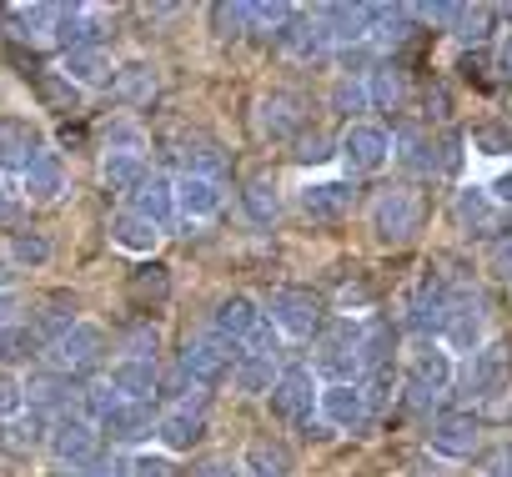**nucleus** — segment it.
I'll list each match as a JSON object with an SVG mask.
<instances>
[{
	"mask_svg": "<svg viewBox=\"0 0 512 477\" xmlns=\"http://www.w3.org/2000/svg\"><path fill=\"white\" fill-rule=\"evenodd\" d=\"M272 327H277V337H317L322 332V302H317V292H307V287H277L272 297H267V312H262Z\"/></svg>",
	"mask_w": 512,
	"mask_h": 477,
	"instance_id": "f257e3e1",
	"label": "nucleus"
},
{
	"mask_svg": "<svg viewBox=\"0 0 512 477\" xmlns=\"http://www.w3.org/2000/svg\"><path fill=\"white\" fill-rule=\"evenodd\" d=\"M452 377H457L452 352H447L437 337H417L412 352H407V387H412L417 397H442V392L452 387Z\"/></svg>",
	"mask_w": 512,
	"mask_h": 477,
	"instance_id": "f03ea898",
	"label": "nucleus"
},
{
	"mask_svg": "<svg viewBox=\"0 0 512 477\" xmlns=\"http://www.w3.org/2000/svg\"><path fill=\"white\" fill-rule=\"evenodd\" d=\"M337 156L347 161L352 176H372V171H382L392 161V136L377 121H352L342 131V141H337Z\"/></svg>",
	"mask_w": 512,
	"mask_h": 477,
	"instance_id": "7ed1b4c3",
	"label": "nucleus"
},
{
	"mask_svg": "<svg viewBox=\"0 0 512 477\" xmlns=\"http://www.w3.org/2000/svg\"><path fill=\"white\" fill-rule=\"evenodd\" d=\"M46 447H51V457L61 462V467H71V472H81V467H91L96 462V447H101V432L86 422V417H71V412H61V417H51V432H46Z\"/></svg>",
	"mask_w": 512,
	"mask_h": 477,
	"instance_id": "20e7f679",
	"label": "nucleus"
},
{
	"mask_svg": "<svg viewBox=\"0 0 512 477\" xmlns=\"http://www.w3.org/2000/svg\"><path fill=\"white\" fill-rule=\"evenodd\" d=\"M372 231L382 242H407V236L422 231V201L407 186H392L372 201Z\"/></svg>",
	"mask_w": 512,
	"mask_h": 477,
	"instance_id": "39448f33",
	"label": "nucleus"
},
{
	"mask_svg": "<svg viewBox=\"0 0 512 477\" xmlns=\"http://www.w3.org/2000/svg\"><path fill=\"white\" fill-rule=\"evenodd\" d=\"M437 342H442L447 352H462V357H472V352L487 342V312H482V302H477L472 292H457V297H452V312H447Z\"/></svg>",
	"mask_w": 512,
	"mask_h": 477,
	"instance_id": "423d86ee",
	"label": "nucleus"
},
{
	"mask_svg": "<svg viewBox=\"0 0 512 477\" xmlns=\"http://www.w3.org/2000/svg\"><path fill=\"white\" fill-rule=\"evenodd\" d=\"M101 357H106V327H96V322H76L61 342H51V367L66 377L91 372Z\"/></svg>",
	"mask_w": 512,
	"mask_h": 477,
	"instance_id": "0eeeda50",
	"label": "nucleus"
},
{
	"mask_svg": "<svg viewBox=\"0 0 512 477\" xmlns=\"http://www.w3.org/2000/svg\"><path fill=\"white\" fill-rule=\"evenodd\" d=\"M176 367L186 372V382L191 387H221L226 377H231V347L221 342V337H196V342H186L181 347V357H176Z\"/></svg>",
	"mask_w": 512,
	"mask_h": 477,
	"instance_id": "6e6552de",
	"label": "nucleus"
},
{
	"mask_svg": "<svg viewBox=\"0 0 512 477\" xmlns=\"http://www.w3.org/2000/svg\"><path fill=\"white\" fill-rule=\"evenodd\" d=\"M317 392H322V387H317V372H312V367H287V372H277L267 402H272V412H277L282 422H307Z\"/></svg>",
	"mask_w": 512,
	"mask_h": 477,
	"instance_id": "1a4fd4ad",
	"label": "nucleus"
},
{
	"mask_svg": "<svg viewBox=\"0 0 512 477\" xmlns=\"http://www.w3.org/2000/svg\"><path fill=\"white\" fill-rule=\"evenodd\" d=\"M452 297H457V287H447L442 277H422L417 292L407 297V327L417 337H437L447 312H452Z\"/></svg>",
	"mask_w": 512,
	"mask_h": 477,
	"instance_id": "9d476101",
	"label": "nucleus"
},
{
	"mask_svg": "<svg viewBox=\"0 0 512 477\" xmlns=\"http://www.w3.org/2000/svg\"><path fill=\"white\" fill-rule=\"evenodd\" d=\"M317 412H322V422L337 427V432H362V427L372 422L367 397H362L357 382H327V387L317 392Z\"/></svg>",
	"mask_w": 512,
	"mask_h": 477,
	"instance_id": "9b49d317",
	"label": "nucleus"
},
{
	"mask_svg": "<svg viewBox=\"0 0 512 477\" xmlns=\"http://www.w3.org/2000/svg\"><path fill=\"white\" fill-rule=\"evenodd\" d=\"M477 442H482V422H477L472 412H447V417H437L432 432H427V447H432L437 457H447V462L472 457Z\"/></svg>",
	"mask_w": 512,
	"mask_h": 477,
	"instance_id": "f8f14e48",
	"label": "nucleus"
},
{
	"mask_svg": "<svg viewBox=\"0 0 512 477\" xmlns=\"http://www.w3.org/2000/svg\"><path fill=\"white\" fill-rule=\"evenodd\" d=\"M41 151H46V141H41V131L31 121H21V116L0 121V171L6 176H26Z\"/></svg>",
	"mask_w": 512,
	"mask_h": 477,
	"instance_id": "ddd939ff",
	"label": "nucleus"
},
{
	"mask_svg": "<svg viewBox=\"0 0 512 477\" xmlns=\"http://www.w3.org/2000/svg\"><path fill=\"white\" fill-rule=\"evenodd\" d=\"M507 387V347L482 342L467 362H462V392L467 397H497Z\"/></svg>",
	"mask_w": 512,
	"mask_h": 477,
	"instance_id": "4468645a",
	"label": "nucleus"
},
{
	"mask_svg": "<svg viewBox=\"0 0 512 477\" xmlns=\"http://www.w3.org/2000/svg\"><path fill=\"white\" fill-rule=\"evenodd\" d=\"M302 121H307V111H302V96H292V91H272L256 101V131L267 141H292L302 131Z\"/></svg>",
	"mask_w": 512,
	"mask_h": 477,
	"instance_id": "2eb2a0df",
	"label": "nucleus"
},
{
	"mask_svg": "<svg viewBox=\"0 0 512 477\" xmlns=\"http://www.w3.org/2000/svg\"><path fill=\"white\" fill-rule=\"evenodd\" d=\"M452 216H457V226L472 231V236H492V231L507 221V211L492 201L487 186H457V196H452Z\"/></svg>",
	"mask_w": 512,
	"mask_h": 477,
	"instance_id": "dca6fc26",
	"label": "nucleus"
},
{
	"mask_svg": "<svg viewBox=\"0 0 512 477\" xmlns=\"http://www.w3.org/2000/svg\"><path fill=\"white\" fill-rule=\"evenodd\" d=\"M21 392H26V402H31V412H71V402L81 397V387H76V377H66V372H56V367H46V372H31L26 382H21Z\"/></svg>",
	"mask_w": 512,
	"mask_h": 477,
	"instance_id": "f3484780",
	"label": "nucleus"
},
{
	"mask_svg": "<svg viewBox=\"0 0 512 477\" xmlns=\"http://www.w3.org/2000/svg\"><path fill=\"white\" fill-rule=\"evenodd\" d=\"M262 322H267V317H262V307H256L251 297H241V292H236V297H226V302L211 312V337H221L226 347H246V342H251V332L262 327Z\"/></svg>",
	"mask_w": 512,
	"mask_h": 477,
	"instance_id": "a211bd4d",
	"label": "nucleus"
},
{
	"mask_svg": "<svg viewBox=\"0 0 512 477\" xmlns=\"http://www.w3.org/2000/svg\"><path fill=\"white\" fill-rule=\"evenodd\" d=\"M297 201H302V216H312V221H342L357 201V186H352V176L347 181L327 176V181H307Z\"/></svg>",
	"mask_w": 512,
	"mask_h": 477,
	"instance_id": "6ab92c4d",
	"label": "nucleus"
},
{
	"mask_svg": "<svg viewBox=\"0 0 512 477\" xmlns=\"http://www.w3.org/2000/svg\"><path fill=\"white\" fill-rule=\"evenodd\" d=\"M156 437H161V452H191L206 437V412L191 402H176L171 412L156 417Z\"/></svg>",
	"mask_w": 512,
	"mask_h": 477,
	"instance_id": "aec40b11",
	"label": "nucleus"
},
{
	"mask_svg": "<svg viewBox=\"0 0 512 477\" xmlns=\"http://www.w3.org/2000/svg\"><path fill=\"white\" fill-rule=\"evenodd\" d=\"M156 382H161V367H156V362H136V357H121V362H111V372H106V387H111L121 402H151V397H156Z\"/></svg>",
	"mask_w": 512,
	"mask_h": 477,
	"instance_id": "412c9836",
	"label": "nucleus"
},
{
	"mask_svg": "<svg viewBox=\"0 0 512 477\" xmlns=\"http://www.w3.org/2000/svg\"><path fill=\"white\" fill-rule=\"evenodd\" d=\"M61 76L76 86V91H101L116 81V61L106 56V46H86V51H66V66Z\"/></svg>",
	"mask_w": 512,
	"mask_h": 477,
	"instance_id": "4be33fe9",
	"label": "nucleus"
},
{
	"mask_svg": "<svg viewBox=\"0 0 512 477\" xmlns=\"http://www.w3.org/2000/svg\"><path fill=\"white\" fill-rule=\"evenodd\" d=\"M176 216L181 221H211L221 211V181L211 176H176Z\"/></svg>",
	"mask_w": 512,
	"mask_h": 477,
	"instance_id": "5701e85b",
	"label": "nucleus"
},
{
	"mask_svg": "<svg viewBox=\"0 0 512 477\" xmlns=\"http://www.w3.org/2000/svg\"><path fill=\"white\" fill-rule=\"evenodd\" d=\"M146 226H156V231H171L176 226V186H171V176H146V186L136 191V206H131Z\"/></svg>",
	"mask_w": 512,
	"mask_h": 477,
	"instance_id": "b1692460",
	"label": "nucleus"
},
{
	"mask_svg": "<svg viewBox=\"0 0 512 477\" xmlns=\"http://www.w3.org/2000/svg\"><path fill=\"white\" fill-rule=\"evenodd\" d=\"M96 432L111 437V442H141V437H151V432H156L151 402H116V407L96 422Z\"/></svg>",
	"mask_w": 512,
	"mask_h": 477,
	"instance_id": "393cba45",
	"label": "nucleus"
},
{
	"mask_svg": "<svg viewBox=\"0 0 512 477\" xmlns=\"http://www.w3.org/2000/svg\"><path fill=\"white\" fill-rule=\"evenodd\" d=\"M277 46H282L287 56H297V61H317V56H327V51H332V41H327L322 21H317V16H302V11L277 31Z\"/></svg>",
	"mask_w": 512,
	"mask_h": 477,
	"instance_id": "a878e982",
	"label": "nucleus"
},
{
	"mask_svg": "<svg viewBox=\"0 0 512 477\" xmlns=\"http://www.w3.org/2000/svg\"><path fill=\"white\" fill-rule=\"evenodd\" d=\"M46 417L41 412H21V417H0V452L6 457H31L46 442Z\"/></svg>",
	"mask_w": 512,
	"mask_h": 477,
	"instance_id": "bb28decb",
	"label": "nucleus"
},
{
	"mask_svg": "<svg viewBox=\"0 0 512 477\" xmlns=\"http://www.w3.org/2000/svg\"><path fill=\"white\" fill-rule=\"evenodd\" d=\"M66 191V161L56 151H41L36 166L21 176V201H56Z\"/></svg>",
	"mask_w": 512,
	"mask_h": 477,
	"instance_id": "cd10ccee",
	"label": "nucleus"
},
{
	"mask_svg": "<svg viewBox=\"0 0 512 477\" xmlns=\"http://www.w3.org/2000/svg\"><path fill=\"white\" fill-rule=\"evenodd\" d=\"M81 317H76V297H66V292H56V297H46L41 302V312L26 322L36 337H41V347H51V342H61L71 327H76Z\"/></svg>",
	"mask_w": 512,
	"mask_h": 477,
	"instance_id": "c85d7f7f",
	"label": "nucleus"
},
{
	"mask_svg": "<svg viewBox=\"0 0 512 477\" xmlns=\"http://www.w3.org/2000/svg\"><path fill=\"white\" fill-rule=\"evenodd\" d=\"M332 46H362L367 41V6H322L317 11Z\"/></svg>",
	"mask_w": 512,
	"mask_h": 477,
	"instance_id": "c756f323",
	"label": "nucleus"
},
{
	"mask_svg": "<svg viewBox=\"0 0 512 477\" xmlns=\"http://www.w3.org/2000/svg\"><path fill=\"white\" fill-rule=\"evenodd\" d=\"M156 86H161V76H156V66H151V61L116 66V81H111V91H116V101H121V106H146V101L156 96Z\"/></svg>",
	"mask_w": 512,
	"mask_h": 477,
	"instance_id": "7c9ffc66",
	"label": "nucleus"
},
{
	"mask_svg": "<svg viewBox=\"0 0 512 477\" xmlns=\"http://www.w3.org/2000/svg\"><path fill=\"white\" fill-rule=\"evenodd\" d=\"M156 242H161V231H156V226H146L136 211L111 216V247H121V252H131V257H151V252H156Z\"/></svg>",
	"mask_w": 512,
	"mask_h": 477,
	"instance_id": "2f4dec72",
	"label": "nucleus"
},
{
	"mask_svg": "<svg viewBox=\"0 0 512 477\" xmlns=\"http://www.w3.org/2000/svg\"><path fill=\"white\" fill-rule=\"evenodd\" d=\"M392 161H402L407 171H417V176H437L442 166H437V141L427 136V131H402L397 141H392Z\"/></svg>",
	"mask_w": 512,
	"mask_h": 477,
	"instance_id": "473e14b6",
	"label": "nucleus"
},
{
	"mask_svg": "<svg viewBox=\"0 0 512 477\" xmlns=\"http://www.w3.org/2000/svg\"><path fill=\"white\" fill-rule=\"evenodd\" d=\"M181 176H221V166H226V156H221V146L211 141V136H201V131H191V136H181Z\"/></svg>",
	"mask_w": 512,
	"mask_h": 477,
	"instance_id": "72a5a7b5",
	"label": "nucleus"
},
{
	"mask_svg": "<svg viewBox=\"0 0 512 477\" xmlns=\"http://www.w3.org/2000/svg\"><path fill=\"white\" fill-rule=\"evenodd\" d=\"M231 382H236V392L241 397H267L272 392V382H277V357H236V367H231Z\"/></svg>",
	"mask_w": 512,
	"mask_h": 477,
	"instance_id": "f704fd0d",
	"label": "nucleus"
},
{
	"mask_svg": "<svg viewBox=\"0 0 512 477\" xmlns=\"http://www.w3.org/2000/svg\"><path fill=\"white\" fill-rule=\"evenodd\" d=\"M241 472H246V477H287V472H292V457H287L282 442L262 437V442H251V447L241 452Z\"/></svg>",
	"mask_w": 512,
	"mask_h": 477,
	"instance_id": "c9c22d12",
	"label": "nucleus"
},
{
	"mask_svg": "<svg viewBox=\"0 0 512 477\" xmlns=\"http://www.w3.org/2000/svg\"><path fill=\"white\" fill-rule=\"evenodd\" d=\"M241 206H246V216H251L256 226H272V221L282 216L277 181H272V176H251V181L241 186Z\"/></svg>",
	"mask_w": 512,
	"mask_h": 477,
	"instance_id": "e433bc0d",
	"label": "nucleus"
},
{
	"mask_svg": "<svg viewBox=\"0 0 512 477\" xmlns=\"http://www.w3.org/2000/svg\"><path fill=\"white\" fill-rule=\"evenodd\" d=\"M101 176H106V186L111 191H141L146 186V156H121V151H106V161H101Z\"/></svg>",
	"mask_w": 512,
	"mask_h": 477,
	"instance_id": "4c0bfd02",
	"label": "nucleus"
},
{
	"mask_svg": "<svg viewBox=\"0 0 512 477\" xmlns=\"http://www.w3.org/2000/svg\"><path fill=\"white\" fill-rule=\"evenodd\" d=\"M51 236H41V231H16L11 242H6V257H11V267L16 272H36V267H46L51 262Z\"/></svg>",
	"mask_w": 512,
	"mask_h": 477,
	"instance_id": "58836bf2",
	"label": "nucleus"
},
{
	"mask_svg": "<svg viewBox=\"0 0 512 477\" xmlns=\"http://www.w3.org/2000/svg\"><path fill=\"white\" fill-rule=\"evenodd\" d=\"M362 86H367V106H377V111H397V106H402V91H407L397 66H377V71H367Z\"/></svg>",
	"mask_w": 512,
	"mask_h": 477,
	"instance_id": "ea45409f",
	"label": "nucleus"
},
{
	"mask_svg": "<svg viewBox=\"0 0 512 477\" xmlns=\"http://www.w3.org/2000/svg\"><path fill=\"white\" fill-rule=\"evenodd\" d=\"M327 106H332L337 116H362V111H372V106H367V86H362V76H337L332 91H327Z\"/></svg>",
	"mask_w": 512,
	"mask_h": 477,
	"instance_id": "a19ab883",
	"label": "nucleus"
},
{
	"mask_svg": "<svg viewBox=\"0 0 512 477\" xmlns=\"http://www.w3.org/2000/svg\"><path fill=\"white\" fill-rule=\"evenodd\" d=\"M211 26L221 41H241L251 31V11L241 6V0H221V6H211Z\"/></svg>",
	"mask_w": 512,
	"mask_h": 477,
	"instance_id": "79ce46f5",
	"label": "nucleus"
},
{
	"mask_svg": "<svg viewBox=\"0 0 512 477\" xmlns=\"http://www.w3.org/2000/svg\"><path fill=\"white\" fill-rule=\"evenodd\" d=\"M36 352H41V337H36L26 322H16V327L0 332V362H31Z\"/></svg>",
	"mask_w": 512,
	"mask_h": 477,
	"instance_id": "37998d69",
	"label": "nucleus"
},
{
	"mask_svg": "<svg viewBox=\"0 0 512 477\" xmlns=\"http://www.w3.org/2000/svg\"><path fill=\"white\" fill-rule=\"evenodd\" d=\"M156 352H161V332H156L151 322H136V327H126V337H121V357L156 362Z\"/></svg>",
	"mask_w": 512,
	"mask_h": 477,
	"instance_id": "c03bdc74",
	"label": "nucleus"
},
{
	"mask_svg": "<svg viewBox=\"0 0 512 477\" xmlns=\"http://www.w3.org/2000/svg\"><path fill=\"white\" fill-rule=\"evenodd\" d=\"M36 86H41V101H46L51 111H71V106L81 101V91H76V86H71V81H66L61 71H46V76H41Z\"/></svg>",
	"mask_w": 512,
	"mask_h": 477,
	"instance_id": "a18cd8bd",
	"label": "nucleus"
},
{
	"mask_svg": "<svg viewBox=\"0 0 512 477\" xmlns=\"http://www.w3.org/2000/svg\"><path fill=\"white\" fill-rule=\"evenodd\" d=\"M106 151L141 156V151H146V131H141L136 121H111V126H106Z\"/></svg>",
	"mask_w": 512,
	"mask_h": 477,
	"instance_id": "49530a36",
	"label": "nucleus"
},
{
	"mask_svg": "<svg viewBox=\"0 0 512 477\" xmlns=\"http://www.w3.org/2000/svg\"><path fill=\"white\" fill-rule=\"evenodd\" d=\"M126 477H176V462H171V452H136L131 462H126Z\"/></svg>",
	"mask_w": 512,
	"mask_h": 477,
	"instance_id": "de8ad7c7",
	"label": "nucleus"
},
{
	"mask_svg": "<svg viewBox=\"0 0 512 477\" xmlns=\"http://www.w3.org/2000/svg\"><path fill=\"white\" fill-rule=\"evenodd\" d=\"M116 402H121V397H116V392H111L106 382H91V387H81V407H86L81 417H86L91 427H96V422H101V417H106V412H111Z\"/></svg>",
	"mask_w": 512,
	"mask_h": 477,
	"instance_id": "09e8293b",
	"label": "nucleus"
},
{
	"mask_svg": "<svg viewBox=\"0 0 512 477\" xmlns=\"http://www.w3.org/2000/svg\"><path fill=\"white\" fill-rule=\"evenodd\" d=\"M472 146L482 151V156H512V126H477L472 131Z\"/></svg>",
	"mask_w": 512,
	"mask_h": 477,
	"instance_id": "8fccbe9b",
	"label": "nucleus"
},
{
	"mask_svg": "<svg viewBox=\"0 0 512 477\" xmlns=\"http://www.w3.org/2000/svg\"><path fill=\"white\" fill-rule=\"evenodd\" d=\"M487 6H462L457 11V21H452V31H457V41H482V31H487Z\"/></svg>",
	"mask_w": 512,
	"mask_h": 477,
	"instance_id": "3c124183",
	"label": "nucleus"
},
{
	"mask_svg": "<svg viewBox=\"0 0 512 477\" xmlns=\"http://www.w3.org/2000/svg\"><path fill=\"white\" fill-rule=\"evenodd\" d=\"M246 11H251V31H256V26H272V36H277V31H282V26L297 16L292 6H272V0H262V6H246Z\"/></svg>",
	"mask_w": 512,
	"mask_h": 477,
	"instance_id": "603ef678",
	"label": "nucleus"
},
{
	"mask_svg": "<svg viewBox=\"0 0 512 477\" xmlns=\"http://www.w3.org/2000/svg\"><path fill=\"white\" fill-rule=\"evenodd\" d=\"M21 412H26V392L6 367H0V417H21Z\"/></svg>",
	"mask_w": 512,
	"mask_h": 477,
	"instance_id": "864d4df0",
	"label": "nucleus"
},
{
	"mask_svg": "<svg viewBox=\"0 0 512 477\" xmlns=\"http://www.w3.org/2000/svg\"><path fill=\"white\" fill-rule=\"evenodd\" d=\"M327 156H332V141H327L322 131H312V136L297 141V161H302V166H322Z\"/></svg>",
	"mask_w": 512,
	"mask_h": 477,
	"instance_id": "5fc2aeb1",
	"label": "nucleus"
},
{
	"mask_svg": "<svg viewBox=\"0 0 512 477\" xmlns=\"http://www.w3.org/2000/svg\"><path fill=\"white\" fill-rule=\"evenodd\" d=\"M191 477H246V472H241V457H206L191 467Z\"/></svg>",
	"mask_w": 512,
	"mask_h": 477,
	"instance_id": "6e6d98bb",
	"label": "nucleus"
},
{
	"mask_svg": "<svg viewBox=\"0 0 512 477\" xmlns=\"http://www.w3.org/2000/svg\"><path fill=\"white\" fill-rule=\"evenodd\" d=\"M156 392H161V397H171V407H176V402H191V397H186V392H191V382H186V372H181V367H171V372H161V382H156Z\"/></svg>",
	"mask_w": 512,
	"mask_h": 477,
	"instance_id": "4d7b16f0",
	"label": "nucleus"
},
{
	"mask_svg": "<svg viewBox=\"0 0 512 477\" xmlns=\"http://www.w3.org/2000/svg\"><path fill=\"white\" fill-rule=\"evenodd\" d=\"M482 477H512V442H507V447H497V452H487Z\"/></svg>",
	"mask_w": 512,
	"mask_h": 477,
	"instance_id": "13d9d810",
	"label": "nucleus"
},
{
	"mask_svg": "<svg viewBox=\"0 0 512 477\" xmlns=\"http://www.w3.org/2000/svg\"><path fill=\"white\" fill-rule=\"evenodd\" d=\"M492 272H497L502 282H512V236H502V242L492 247Z\"/></svg>",
	"mask_w": 512,
	"mask_h": 477,
	"instance_id": "bf43d9fd",
	"label": "nucleus"
},
{
	"mask_svg": "<svg viewBox=\"0 0 512 477\" xmlns=\"http://www.w3.org/2000/svg\"><path fill=\"white\" fill-rule=\"evenodd\" d=\"M16 211H21V191L11 181H0V221H11Z\"/></svg>",
	"mask_w": 512,
	"mask_h": 477,
	"instance_id": "052dcab7",
	"label": "nucleus"
},
{
	"mask_svg": "<svg viewBox=\"0 0 512 477\" xmlns=\"http://www.w3.org/2000/svg\"><path fill=\"white\" fill-rule=\"evenodd\" d=\"M136 292H141V297H146V292H151V297H166V272L151 267V277H136Z\"/></svg>",
	"mask_w": 512,
	"mask_h": 477,
	"instance_id": "680f3d73",
	"label": "nucleus"
},
{
	"mask_svg": "<svg viewBox=\"0 0 512 477\" xmlns=\"http://www.w3.org/2000/svg\"><path fill=\"white\" fill-rule=\"evenodd\" d=\"M487 191H492V201H497V206L507 211V206H512V171H502V176H497V181H492Z\"/></svg>",
	"mask_w": 512,
	"mask_h": 477,
	"instance_id": "e2e57ef3",
	"label": "nucleus"
},
{
	"mask_svg": "<svg viewBox=\"0 0 512 477\" xmlns=\"http://www.w3.org/2000/svg\"><path fill=\"white\" fill-rule=\"evenodd\" d=\"M497 71L512 76V31H502V41H497Z\"/></svg>",
	"mask_w": 512,
	"mask_h": 477,
	"instance_id": "0e129e2a",
	"label": "nucleus"
},
{
	"mask_svg": "<svg viewBox=\"0 0 512 477\" xmlns=\"http://www.w3.org/2000/svg\"><path fill=\"white\" fill-rule=\"evenodd\" d=\"M11 282H16V267H11L6 247H0V292H11Z\"/></svg>",
	"mask_w": 512,
	"mask_h": 477,
	"instance_id": "69168bd1",
	"label": "nucleus"
},
{
	"mask_svg": "<svg viewBox=\"0 0 512 477\" xmlns=\"http://www.w3.org/2000/svg\"><path fill=\"white\" fill-rule=\"evenodd\" d=\"M51 477H86V472H71V467H61V472H51Z\"/></svg>",
	"mask_w": 512,
	"mask_h": 477,
	"instance_id": "338daca9",
	"label": "nucleus"
},
{
	"mask_svg": "<svg viewBox=\"0 0 512 477\" xmlns=\"http://www.w3.org/2000/svg\"><path fill=\"white\" fill-rule=\"evenodd\" d=\"M111 477H126V472H121V467H116V472H111Z\"/></svg>",
	"mask_w": 512,
	"mask_h": 477,
	"instance_id": "774afa93",
	"label": "nucleus"
}]
</instances>
